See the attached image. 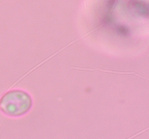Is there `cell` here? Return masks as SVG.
<instances>
[{
    "label": "cell",
    "instance_id": "obj_1",
    "mask_svg": "<svg viewBox=\"0 0 149 139\" xmlns=\"http://www.w3.org/2000/svg\"><path fill=\"white\" fill-rule=\"evenodd\" d=\"M32 106L30 96L24 91H11L6 93L0 99V109L11 117H19L27 113Z\"/></svg>",
    "mask_w": 149,
    "mask_h": 139
}]
</instances>
